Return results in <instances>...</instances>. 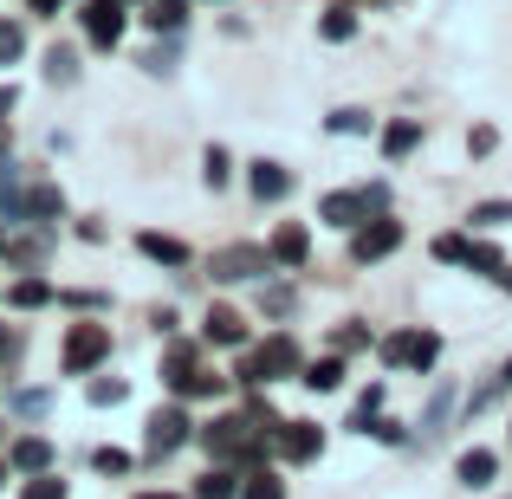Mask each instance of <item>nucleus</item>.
<instances>
[{"label":"nucleus","mask_w":512,"mask_h":499,"mask_svg":"<svg viewBox=\"0 0 512 499\" xmlns=\"http://www.w3.org/2000/svg\"><path fill=\"white\" fill-rule=\"evenodd\" d=\"M201 175H208V188H227V175H234V163H227V150L214 143L208 156H201Z\"/></svg>","instance_id":"473e14b6"},{"label":"nucleus","mask_w":512,"mask_h":499,"mask_svg":"<svg viewBox=\"0 0 512 499\" xmlns=\"http://www.w3.org/2000/svg\"><path fill=\"white\" fill-rule=\"evenodd\" d=\"M493 143H500V130H493V124H480L474 137H467V150H474V156H493Z\"/></svg>","instance_id":"79ce46f5"},{"label":"nucleus","mask_w":512,"mask_h":499,"mask_svg":"<svg viewBox=\"0 0 512 499\" xmlns=\"http://www.w3.org/2000/svg\"><path fill=\"white\" fill-rule=\"evenodd\" d=\"M454 474H461V487H474V493H480V487H493V474H500V461H493V448H467Z\"/></svg>","instance_id":"4468645a"},{"label":"nucleus","mask_w":512,"mask_h":499,"mask_svg":"<svg viewBox=\"0 0 512 499\" xmlns=\"http://www.w3.org/2000/svg\"><path fill=\"white\" fill-rule=\"evenodd\" d=\"M13 98H20V91H13V85H0V117L13 111Z\"/></svg>","instance_id":"49530a36"},{"label":"nucleus","mask_w":512,"mask_h":499,"mask_svg":"<svg viewBox=\"0 0 512 499\" xmlns=\"http://www.w3.org/2000/svg\"><path fill=\"white\" fill-rule=\"evenodd\" d=\"M0 357H13V337L7 331H0Z\"/></svg>","instance_id":"09e8293b"},{"label":"nucleus","mask_w":512,"mask_h":499,"mask_svg":"<svg viewBox=\"0 0 512 499\" xmlns=\"http://www.w3.org/2000/svg\"><path fill=\"white\" fill-rule=\"evenodd\" d=\"M111 357V325H72L65 331V376H85Z\"/></svg>","instance_id":"20e7f679"},{"label":"nucleus","mask_w":512,"mask_h":499,"mask_svg":"<svg viewBox=\"0 0 512 499\" xmlns=\"http://www.w3.org/2000/svg\"><path fill=\"white\" fill-rule=\"evenodd\" d=\"M46 85H78V52L72 46H52L46 52Z\"/></svg>","instance_id":"4be33fe9"},{"label":"nucleus","mask_w":512,"mask_h":499,"mask_svg":"<svg viewBox=\"0 0 512 499\" xmlns=\"http://www.w3.org/2000/svg\"><path fill=\"white\" fill-rule=\"evenodd\" d=\"M13 409H20V415H46V389H20V396H13Z\"/></svg>","instance_id":"ea45409f"},{"label":"nucleus","mask_w":512,"mask_h":499,"mask_svg":"<svg viewBox=\"0 0 512 499\" xmlns=\"http://www.w3.org/2000/svg\"><path fill=\"white\" fill-rule=\"evenodd\" d=\"M65 7V0H33V13H59Z\"/></svg>","instance_id":"de8ad7c7"},{"label":"nucleus","mask_w":512,"mask_h":499,"mask_svg":"<svg viewBox=\"0 0 512 499\" xmlns=\"http://www.w3.org/2000/svg\"><path fill=\"white\" fill-rule=\"evenodd\" d=\"M376 415H383V383H370V389L357 396V435H370V422H376Z\"/></svg>","instance_id":"2f4dec72"},{"label":"nucleus","mask_w":512,"mask_h":499,"mask_svg":"<svg viewBox=\"0 0 512 499\" xmlns=\"http://www.w3.org/2000/svg\"><path fill=\"white\" fill-rule=\"evenodd\" d=\"M467 253H474V240H467V234H441L435 240V260L441 266H467Z\"/></svg>","instance_id":"c85d7f7f"},{"label":"nucleus","mask_w":512,"mask_h":499,"mask_svg":"<svg viewBox=\"0 0 512 499\" xmlns=\"http://www.w3.org/2000/svg\"><path fill=\"white\" fill-rule=\"evenodd\" d=\"M201 448H208L214 461L253 467V461H266V428L253 422V415H221V422L201 428Z\"/></svg>","instance_id":"f257e3e1"},{"label":"nucleus","mask_w":512,"mask_h":499,"mask_svg":"<svg viewBox=\"0 0 512 499\" xmlns=\"http://www.w3.org/2000/svg\"><path fill=\"white\" fill-rule=\"evenodd\" d=\"M20 52H26V33L20 26H0V65H13Z\"/></svg>","instance_id":"4c0bfd02"},{"label":"nucleus","mask_w":512,"mask_h":499,"mask_svg":"<svg viewBox=\"0 0 512 499\" xmlns=\"http://www.w3.org/2000/svg\"><path fill=\"white\" fill-rule=\"evenodd\" d=\"M331 130L338 137H370V111H331Z\"/></svg>","instance_id":"f704fd0d"},{"label":"nucleus","mask_w":512,"mask_h":499,"mask_svg":"<svg viewBox=\"0 0 512 499\" xmlns=\"http://www.w3.org/2000/svg\"><path fill=\"white\" fill-rule=\"evenodd\" d=\"M474 227H512V201H474Z\"/></svg>","instance_id":"c756f323"},{"label":"nucleus","mask_w":512,"mask_h":499,"mask_svg":"<svg viewBox=\"0 0 512 499\" xmlns=\"http://www.w3.org/2000/svg\"><path fill=\"white\" fill-rule=\"evenodd\" d=\"M143 499H175V493H143Z\"/></svg>","instance_id":"603ef678"},{"label":"nucleus","mask_w":512,"mask_h":499,"mask_svg":"<svg viewBox=\"0 0 512 499\" xmlns=\"http://www.w3.org/2000/svg\"><path fill=\"white\" fill-rule=\"evenodd\" d=\"M91 461H98V474H130V454L124 448H98Z\"/></svg>","instance_id":"58836bf2"},{"label":"nucleus","mask_w":512,"mask_h":499,"mask_svg":"<svg viewBox=\"0 0 512 499\" xmlns=\"http://www.w3.org/2000/svg\"><path fill=\"white\" fill-rule=\"evenodd\" d=\"M26 201H33V221H59L65 214V195L52 182H39V188H26Z\"/></svg>","instance_id":"5701e85b"},{"label":"nucleus","mask_w":512,"mask_h":499,"mask_svg":"<svg viewBox=\"0 0 512 499\" xmlns=\"http://www.w3.org/2000/svg\"><path fill=\"white\" fill-rule=\"evenodd\" d=\"M130 0H91L85 7V39L91 46H117V39H124V20H130Z\"/></svg>","instance_id":"0eeeda50"},{"label":"nucleus","mask_w":512,"mask_h":499,"mask_svg":"<svg viewBox=\"0 0 512 499\" xmlns=\"http://www.w3.org/2000/svg\"><path fill=\"white\" fill-rule=\"evenodd\" d=\"M240 499H286V480L260 467V474H247V493H240Z\"/></svg>","instance_id":"7c9ffc66"},{"label":"nucleus","mask_w":512,"mask_h":499,"mask_svg":"<svg viewBox=\"0 0 512 499\" xmlns=\"http://www.w3.org/2000/svg\"><path fill=\"white\" fill-rule=\"evenodd\" d=\"M370 435H376V441H402V422H383V415H376V422H370Z\"/></svg>","instance_id":"a18cd8bd"},{"label":"nucleus","mask_w":512,"mask_h":499,"mask_svg":"<svg viewBox=\"0 0 512 499\" xmlns=\"http://www.w3.org/2000/svg\"><path fill=\"white\" fill-rule=\"evenodd\" d=\"M0 240H7V227H0Z\"/></svg>","instance_id":"864d4df0"},{"label":"nucleus","mask_w":512,"mask_h":499,"mask_svg":"<svg viewBox=\"0 0 512 499\" xmlns=\"http://www.w3.org/2000/svg\"><path fill=\"white\" fill-rule=\"evenodd\" d=\"M201 337H208V344H247V325H240V312H227V305H214L208 312V325H201Z\"/></svg>","instance_id":"2eb2a0df"},{"label":"nucleus","mask_w":512,"mask_h":499,"mask_svg":"<svg viewBox=\"0 0 512 499\" xmlns=\"http://www.w3.org/2000/svg\"><path fill=\"white\" fill-rule=\"evenodd\" d=\"M7 461H13V474H46V467H52V441L20 435V441L7 448Z\"/></svg>","instance_id":"f8f14e48"},{"label":"nucleus","mask_w":512,"mask_h":499,"mask_svg":"<svg viewBox=\"0 0 512 499\" xmlns=\"http://www.w3.org/2000/svg\"><path fill=\"white\" fill-rule=\"evenodd\" d=\"M188 376H195V344H182V337H175L169 357H163V383H169V389H182Z\"/></svg>","instance_id":"a211bd4d"},{"label":"nucleus","mask_w":512,"mask_h":499,"mask_svg":"<svg viewBox=\"0 0 512 499\" xmlns=\"http://www.w3.org/2000/svg\"><path fill=\"white\" fill-rule=\"evenodd\" d=\"M415 143H422V124H415V117H396V124L383 130V156H389V163H396V156H409Z\"/></svg>","instance_id":"f3484780"},{"label":"nucleus","mask_w":512,"mask_h":499,"mask_svg":"<svg viewBox=\"0 0 512 499\" xmlns=\"http://www.w3.org/2000/svg\"><path fill=\"white\" fill-rule=\"evenodd\" d=\"M143 65H150V72H175V46H156V52H143Z\"/></svg>","instance_id":"37998d69"},{"label":"nucleus","mask_w":512,"mask_h":499,"mask_svg":"<svg viewBox=\"0 0 512 499\" xmlns=\"http://www.w3.org/2000/svg\"><path fill=\"white\" fill-rule=\"evenodd\" d=\"M7 467H13V461H0V487H7Z\"/></svg>","instance_id":"3c124183"},{"label":"nucleus","mask_w":512,"mask_h":499,"mask_svg":"<svg viewBox=\"0 0 512 499\" xmlns=\"http://www.w3.org/2000/svg\"><path fill=\"white\" fill-rule=\"evenodd\" d=\"M260 305H266V318H292V286H273V292H260Z\"/></svg>","instance_id":"e433bc0d"},{"label":"nucleus","mask_w":512,"mask_h":499,"mask_svg":"<svg viewBox=\"0 0 512 499\" xmlns=\"http://www.w3.org/2000/svg\"><path fill=\"white\" fill-rule=\"evenodd\" d=\"M247 188H253L260 201H286V195H292V169H286V163H266V156H260V163L247 169Z\"/></svg>","instance_id":"9d476101"},{"label":"nucleus","mask_w":512,"mask_h":499,"mask_svg":"<svg viewBox=\"0 0 512 499\" xmlns=\"http://www.w3.org/2000/svg\"><path fill=\"white\" fill-rule=\"evenodd\" d=\"M273 247H253V240H234V247H214V260H208V273L214 279H260V273H273Z\"/></svg>","instance_id":"7ed1b4c3"},{"label":"nucleus","mask_w":512,"mask_h":499,"mask_svg":"<svg viewBox=\"0 0 512 499\" xmlns=\"http://www.w3.org/2000/svg\"><path fill=\"white\" fill-rule=\"evenodd\" d=\"M363 201H370V214H383V208H389V188L370 182V188H363Z\"/></svg>","instance_id":"c03bdc74"},{"label":"nucleus","mask_w":512,"mask_h":499,"mask_svg":"<svg viewBox=\"0 0 512 499\" xmlns=\"http://www.w3.org/2000/svg\"><path fill=\"white\" fill-rule=\"evenodd\" d=\"M435 357H441V337H435V331H415V344H409V370H435Z\"/></svg>","instance_id":"a878e982"},{"label":"nucleus","mask_w":512,"mask_h":499,"mask_svg":"<svg viewBox=\"0 0 512 499\" xmlns=\"http://www.w3.org/2000/svg\"><path fill=\"white\" fill-rule=\"evenodd\" d=\"M396 247H402V221H389V214H376L370 227H357V234H350V253H357L363 266H370V260H389Z\"/></svg>","instance_id":"423d86ee"},{"label":"nucleus","mask_w":512,"mask_h":499,"mask_svg":"<svg viewBox=\"0 0 512 499\" xmlns=\"http://www.w3.org/2000/svg\"><path fill=\"white\" fill-rule=\"evenodd\" d=\"M273 260L286 266V273H299V266L312 260V234H305L299 221H286V227H279V234H273Z\"/></svg>","instance_id":"9b49d317"},{"label":"nucleus","mask_w":512,"mask_h":499,"mask_svg":"<svg viewBox=\"0 0 512 499\" xmlns=\"http://www.w3.org/2000/svg\"><path fill=\"white\" fill-rule=\"evenodd\" d=\"M467 273H480V279H506L500 247H474V253H467Z\"/></svg>","instance_id":"cd10ccee"},{"label":"nucleus","mask_w":512,"mask_h":499,"mask_svg":"<svg viewBox=\"0 0 512 499\" xmlns=\"http://www.w3.org/2000/svg\"><path fill=\"white\" fill-rule=\"evenodd\" d=\"M221 389H227V376H208V370H195L182 389H175V396H221Z\"/></svg>","instance_id":"c9c22d12"},{"label":"nucleus","mask_w":512,"mask_h":499,"mask_svg":"<svg viewBox=\"0 0 512 499\" xmlns=\"http://www.w3.org/2000/svg\"><path fill=\"white\" fill-rule=\"evenodd\" d=\"M500 376H506V389H512V357H506V370H500Z\"/></svg>","instance_id":"8fccbe9b"},{"label":"nucleus","mask_w":512,"mask_h":499,"mask_svg":"<svg viewBox=\"0 0 512 499\" xmlns=\"http://www.w3.org/2000/svg\"><path fill=\"white\" fill-rule=\"evenodd\" d=\"M188 435H195V422H188L182 409H156L150 415V435H143V454H150V461H169Z\"/></svg>","instance_id":"39448f33"},{"label":"nucleus","mask_w":512,"mask_h":499,"mask_svg":"<svg viewBox=\"0 0 512 499\" xmlns=\"http://www.w3.org/2000/svg\"><path fill=\"white\" fill-rule=\"evenodd\" d=\"M292 370H305V363H299V344H292V337L279 331V337H266V344L253 350L247 363H240V383L260 389V383H273V376H292Z\"/></svg>","instance_id":"f03ea898"},{"label":"nucleus","mask_w":512,"mask_h":499,"mask_svg":"<svg viewBox=\"0 0 512 499\" xmlns=\"http://www.w3.org/2000/svg\"><path fill=\"white\" fill-rule=\"evenodd\" d=\"M13 305H20V312H39V305H52V286L46 279H20V286H13Z\"/></svg>","instance_id":"393cba45"},{"label":"nucleus","mask_w":512,"mask_h":499,"mask_svg":"<svg viewBox=\"0 0 512 499\" xmlns=\"http://www.w3.org/2000/svg\"><path fill=\"white\" fill-rule=\"evenodd\" d=\"M318 214H325L331 227H363L370 201H363V188H338V195H325V201H318Z\"/></svg>","instance_id":"6e6552de"},{"label":"nucleus","mask_w":512,"mask_h":499,"mask_svg":"<svg viewBox=\"0 0 512 499\" xmlns=\"http://www.w3.org/2000/svg\"><path fill=\"white\" fill-rule=\"evenodd\" d=\"M240 493H247V480L234 474V461H214V467H208V480L195 487V499H240Z\"/></svg>","instance_id":"ddd939ff"},{"label":"nucleus","mask_w":512,"mask_h":499,"mask_svg":"<svg viewBox=\"0 0 512 499\" xmlns=\"http://www.w3.org/2000/svg\"><path fill=\"white\" fill-rule=\"evenodd\" d=\"M137 247L150 253V260H163V266H188V247L169 240V234H137Z\"/></svg>","instance_id":"412c9836"},{"label":"nucleus","mask_w":512,"mask_h":499,"mask_svg":"<svg viewBox=\"0 0 512 499\" xmlns=\"http://www.w3.org/2000/svg\"><path fill=\"white\" fill-rule=\"evenodd\" d=\"M318 448H325V435L312 422H279V454L286 461H318Z\"/></svg>","instance_id":"1a4fd4ad"},{"label":"nucleus","mask_w":512,"mask_h":499,"mask_svg":"<svg viewBox=\"0 0 512 499\" xmlns=\"http://www.w3.org/2000/svg\"><path fill=\"white\" fill-rule=\"evenodd\" d=\"M299 383L325 396V389H338V383H344V363H338V357H318V363H305V370H299Z\"/></svg>","instance_id":"6ab92c4d"},{"label":"nucleus","mask_w":512,"mask_h":499,"mask_svg":"<svg viewBox=\"0 0 512 499\" xmlns=\"http://www.w3.org/2000/svg\"><path fill=\"white\" fill-rule=\"evenodd\" d=\"M182 20H188L182 0H150V13H143V26H150V33H182Z\"/></svg>","instance_id":"aec40b11"},{"label":"nucleus","mask_w":512,"mask_h":499,"mask_svg":"<svg viewBox=\"0 0 512 499\" xmlns=\"http://www.w3.org/2000/svg\"><path fill=\"white\" fill-rule=\"evenodd\" d=\"M363 344H370V331H363L357 318H350V325H338V350H363Z\"/></svg>","instance_id":"a19ab883"},{"label":"nucleus","mask_w":512,"mask_h":499,"mask_svg":"<svg viewBox=\"0 0 512 499\" xmlns=\"http://www.w3.org/2000/svg\"><path fill=\"white\" fill-rule=\"evenodd\" d=\"M318 33H325V39H331V46H344V39H350V33H357V13H350V7H331V13H325V20H318Z\"/></svg>","instance_id":"b1692460"},{"label":"nucleus","mask_w":512,"mask_h":499,"mask_svg":"<svg viewBox=\"0 0 512 499\" xmlns=\"http://www.w3.org/2000/svg\"><path fill=\"white\" fill-rule=\"evenodd\" d=\"M448 409H454V383H435V396H428V409H422V441H435L441 435V422H448Z\"/></svg>","instance_id":"dca6fc26"},{"label":"nucleus","mask_w":512,"mask_h":499,"mask_svg":"<svg viewBox=\"0 0 512 499\" xmlns=\"http://www.w3.org/2000/svg\"><path fill=\"white\" fill-rule=\"evenodd\" d=\"M124 396H130V383H117V376H98V383H91V402H98V409H117Z\"/></svg>","instance_id":"72a5a7b5"},{"label":"nucleus","mask_w":512,"mask_h":499,"mask_svg":"<svg viewBox=\"0 0 512 499\" xmlns=\"http://www.w3.org/2000/svg\"><path fill=\"white\" fill-rule=\"evenodd\" d=\"M20 499H65V480L52 474V467H46V474H26V487H20Z\"/></svg>","instance_id":"bb28decb"}]
</instances>
